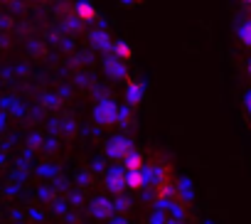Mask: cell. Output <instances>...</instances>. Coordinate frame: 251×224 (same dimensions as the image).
Instances as JSON below:
<instances>
[{
    "label": "cell",
    "instance_id": "6da1fadb",
    "mask_svg": "<svg viewBox=\"0 0 251 224\" xmlns=\"http://www.w3.org/2000/svg\"><path fill=\"white\" fill-rule=\"evenodd\" d=\"M131 153H133V141L126 138V136H113L106 143V155L113 158V160H126Z\"/></svg>",
    "mask_w": 251,
    "mask_h": 224
},
{
    "label": "cell",
    "instance_id": "7a4b0ae2",
    "mask_svg": "<svg viewBox=\"0 0 251 224\" xmlns=\"http://www.w3.org/2000/svg\"><path fill=\"white\" fill-rule=\"evenodd\" d=\"M116 119H118V106H116L113 101L103 99V101L96 103V108H94V121H96L99 126H113Z\"/></svg>",
    "mask_w": 251,
    "mask_h": 224
},
{
    "label": "cell",
    "instance_id": "3957f363",
    "mask_svg": "<svg viewBox=\"0 0 251 224\" xmlns=\"http://www.w3.org/2000/svg\"><path fill=\"white\" fill-rule=\"evenodd\" d=\"M91 214H94V219H111L113 217V202L108 197H94L91 199Z\"/></svg>",
    "mask_w": 251,
    "mask_h": 224
},
{
    "label": "cell",
    "instance_id": "277c9868",
    "mask_svg": "<svg viewBox=\"0 0 251 224\" xmlns=\"http://www.w3.org/2000/svg\"><path fill=\"white\" fill-rule=\"evenodd\" d=\"M106 187H108L113 195H121L123 190H128V187H126V173H123V170H113V173H108V177H106Z\"/></svg>",
    "mask_w": 251,
    "mask_h": 224
},
{
    "label": "cell",
    "instance_id": "5b68a950",
    "mask_svg": "<svg viewBox=\"0 0 251 224\" xmlns=\"http://www.w3.org/2000/svg\"><path fill=\"white\" fill-rule=\"evenodd\" d=\"M74 10H76V18L84 20V23H94L96 20V8L91 3H86V0H79Z\"/></svg>",
    "mask_w": 251,
    "mask_h": 224
},
{
    "label": "cell",
    "instance_id": "8992f818",
    "mask_svg": "<svg viewBox=\"0 0 251 224\" xmlns=\"http://www.w3.org/2000/svg\"><path fill=\"white\" fill-rule=\"evenodd\" d=\"M143 185H146L143 170H138V173H126V187H128V190H143Z\"/></svg>",
    "mask_w": 251,
    "mask_h": 224
},
{
    "label": "cell",
    "instance_id": "52a82bcc",
    "mask_svg": "<svg viewBox=\"0 0 251 224\" xmlns=\"http://www.w3.org/2000/svg\"><path fill=\"white\" fill-rule=\"evenodd\" d=\"M123 165H126V173H138V170H143V155L131 153L128 158L123 160Z\"/></svg>",
    "mask_w": 251,
    "mask_h": 224
},
{
    "label": "cell",
    "instance_id": "ba28073f",
    "mask_svg": "<svg viewBox=\"0 0 251 224\" xmlns=\"http://www.w3.org/2000/svg\"><path fill=\"white\" fill-rule=\"evenodd\" d=\"M113 54H116L118 59H126V62H128V59L133 57V50H131V45H128V42L118 40V42L113 45Z\"/></svg>",
    "mask_w": 251,
    "mask_h": 224
},
{
    "label": "cell",
    "instance_id": "9c48e42d",
    "mask_svg": "<svg viewBox=\"0 0 251 224\" xmlns=\"http://www.w3.org/2000/svg\"><path fill=\"white\" fill-rule=\"evenodd\" d=\"M239 40H241L246 47H251V20L244 23V25L239 27Z\"/></svg>",
    "mask_w": 251,
    "mask_h": 224
},
{
    "label": "cell",
    "instance_id": "30bf717a",
    "mask_svg": "<svg viewBox=\"0 0 251 224\" xmlns=\"http://www.w3.org/2000/svg\"><path fill=\"white\" fill-rule=\"evenodd\" d=\"M128 101L131 103H138L141 101V84H131L128 86Z\"/></svg>",
    "mask_w": 251,
    "mask_h": 224
},
{
    "label": "cell",
    "instance_id": "8fae6325",
    "mask_svg": "<svg viewBox=\"0 0 251 224\" xmlns=\"http://www.w3.org/2000/svg\"><path fill=\"white\" fill-rule=\"evenodd\" d=\"M246 111H249V116H251V91L246 94Z\"/></svg>",
    "mask_w": 251,
    "mask_h": 224
},
{
    "label": "cell",
    "instance_id": "7c38bea8",
    "mask_svg": "<svg viewBox=\"0 0 251 224\" xmlns=\"http://www.w3.org/2000/svg\"><path fill=\"white\" fill-rule=\"evenodd\" d=\"M113 224H128V222H126V219H113Z\"/></svg>",
    "mask_w": 251,
    "mask_h": 224
},
{
    "label": "cell",
    "instance_id": "4fadbf2b",
    "mask_svg": "<svg viewBox=\"0 0 251 224\" xmlns=\"http://www.w3.org/2000/svg\"><path fill=\"white\" fill-rule=\"evenodd\" d=\"M0 3H13V0H0Z\"/></svg>",
    "mask_w": 251,
    "mask_h": 224
},
{
    "label": "cell",
    "instance_id": "5bb4252c",
    "mask_svg": "<svg viewBox=\"0 0 251 224\" xmlns=\"http://www.w3.org/2000/svg\"><path fill=\"white\" fill-rule=\"evenodd\" d=\"M37 3H50V0H37Z\"/></svg>",
    "mask_w": 251,
    "mask_h": 224
},
{
    "label": "cell",
    "instance_id": "9a60e30c",
    "mask_svg": "<svg viewBox=\"0 0 251 224\" xmlns=\"http://www.w3.org/2000/svg\"><path fill=\"white\" fill-rule=\"evenodd\" d=\"M249 76H251V62H249Z\"/></svg>",
    "mask_w": 251,
    "mask_h": 224
},
{
    "label": "cell",
    "instance_id": "2e32d148",
    "mask_svg": "<svg viewBox=\"0 0 251 224\" xmlns=\"http://www.w3.org/2000/svg\"><path fill=\"white\" fill-rule=\"evenodd\" d=\"M241 3H249V5H251V0H241Z\"/></svg>",
    "mask_w": 251,
    "mask_h": 224
}]
</instances>
